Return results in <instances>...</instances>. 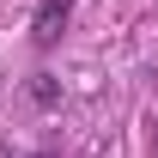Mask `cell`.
<instances>
[{
  "instance_id": "obj_1",
  "label": "cell",
  "mask_w": 158,
  "mask_h": 158,
  "mask_svg": "<svg viewBox=\"0 0 158 158\" xmlns=\"http://www.w3.org/2000/svg\"><path fill=\"white\" fill-rule=\"evenodd\" d=\"M67 12H73V0H43V6H37V19H31V37H37V49H49V43L61 37Z\"/></svg>"
},
{
  "instance_id": "obj_2",
  "label": "cell",
  "mask_w": 158,
  "mask_h": 158,
  "mask_svg": "<svg viewBox=\"0 0 158 158\" xmlns=\"http://www.w3.org/2000/svg\"><path fill=\"white\" fill-rule=\"evenodd\" d=\"M31 98H37V103H61V85L49 73H37V79H31Z\"/></svg>"
},
{
  "instance_id": "obj_3",
  "label": "cell",
  "mask_w": 158,
  "mask_h": 158,
  "mask_svg": "<svg viewBox=\"0 0 158 158\" xmlns=\"http://www.w3.org/2000/svg\"><path fill=\"white\" fill-rule=\"evenodd\" d=\"M37 158H55V152H37Z\"/></svg>"
}]
</instances>
